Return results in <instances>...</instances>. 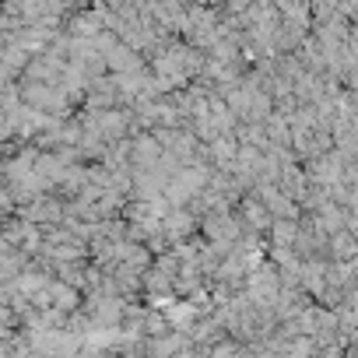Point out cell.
Returning <instances> with one entry per match:
<instances>
[{"mask_svg":"<svg viewBox=\"0 0 358 358\" xmlns=\"http://www.w3.org/2000/svg\"><path fill=\"white\" fill-rule=\"evenodd\" d=\"M18 95L25 106L46 113V116H67L74 113V102L67 99V92L60 85H43V81H18Z\"/></svg>","mask_w":358,"mask_h":358,"instance_id":"3957f363","label":"cell"},{"mask_svg":"<svg viewBox=\"0 0 358 358\" xmlns=\"http://www.w3.org/2000/svg\"><path fill=\"white\" fill-rule=\"evenodd\" d=\"M15 211H18L22 218L36 222V225H60V222H64V197H60L57 190H50V194H39V197L18 204Z\"/></svg>","mask_w":358,"mask_h":358,"instance_id":"5b68a950","label":"cell"},{"mask_svg":"<svg viewBox=\"0 0 358 358\" xmlns=\"http://www.w3.org/2000/svg\"><path fill=\"white\" fill-rule=\"evenodd\" d=\"M162 316H165V323H169V330H190V323L201 316L197 313V306L187 299V295H172L165 306H162Z\"/></svg>","mask_w":358,"mask_h":358,"instance_id":"9c48e42d","label":"cell"},{"mask_svg":"<svg viewBox=\"0 0 358 358\" xmlns=\"http://www.w3.org/2000/svg\"><path fill=\"white\" fill-rule=\"evenodd\" d=\"M81 106H85L88 113L120 106V95H116V85H113L109 71H106V74H95V78L88 81V88H85V95H81Z\"/></svg>","mask_w":358,"mask_h":358,"instance_id":"52a82bcc","label":"cell"},{"mask_svg":"<svg viewBox=\"0 0 358 358\" xmlns=\"http://www.w3.org/2000/svg\"><path fill=\"white\" fill-rule=\"evenodd\" d=\"M250 194L267 208V215H271V218H302L299 204H295L281 187H274V183H264V179H260V183H253V187H250Z\"/></svg>","mask_w":358,"mask_h":358,"instance_id":"8992f818","label":"cell"},{"mask_svg":"<svg viewBox=\"0 0 358 358\" xmlns=\"http://www.w3.org/2000/svg\"><path fill=\"white\" fill-rule=\"evenodd\" d=\"M0 64H4L15 78H18V74L25 71V64H29V53H25V50H22V46L11 39V32H8V43L0 46Z\"/></svg>","mask_w":358,"mask_h":358,"instance_id":"5bb4252c","label":"cell"},{"mask_svg":"<svg viewBox=\"0 0 358 358\" xmlns=\"http://www.w3.org/2000/svg\"><path fill=\"white\" fill-rule=\"evenodd\" d=\"M183 4H208V0H183Z\"/></svg>","mask_w":358,"mask_h":358,"instance_id":"e0dca14e","label":"cell"},{"mask_svg":"<svg viewBox=\"0 0 358 358\" xmlns=\"http://www.w3.org/2000/svg\"><path fill=\"white\" fill-rule=\"evenodd\" d=\"M218 32H222V22H218V11L211 4H187L183 18H179V29H176L179 39L197 46V50H208L218 39Z\"/></svg>","mask_w":358,"mask_h":358,"instance_id":"7a4b0ae2","label":"cell"},{"mask_svg":"<svg viewBox=\"0 0 358 358\" xmlns=\"http://www.w3.org/2000/svg\"><path fill=\"white\" fill-rule=\"evenodd\" d=\"M8 43V32H0V46H4Z\"/></svg>","mask_w":358,"mask_h":358,"instance_id":"ac0fdd59","label":"cell"},{"mask_svg":"<svg viewBox=\"0 0 358 358\" xmlns=\"http://www.w3.org/2000/svg\"><path fill=\"white\" fill-rule=\"evenodd\" d=\"M85 4H92V0H67V8L74 11V8H85Z\"/></svg>","mask_w":358,"mask_h":358,"instance_id":"2e32d148","label":"cell"},{"mask_svg":"<svg viewBox=\"0 0 358 358\" xmlns=\"http://www.w3.org/2000/svg\"><path fill=\"white\" fill-rule=\"evenodd\" d=\"M288 148L299 162H309L323 151L334 148V137L327 127H292V137H288Z\"/></svg>","mask_w":358,"mask_h":358,"instance_id":"277c9868","label":"cell"},{"mask_svg":"<svg viewBox=\"0 0 358 358\" xmlns=\"http://www.w3.org/2000/svg\"><path fill=\"white\" fill-rule=\"evenodd\" d=\"M355 253H358V243L351 229H337L327 236V260H355Z\"/></svg>","mask_w":358,"mask_h":358,"instance_id":"4fadbf2b","label":"cell"},{"mask_svg":"<svg viewBox=\"0 0 358 358\" xmlns=\"http://www.w3.org/2000/svg\"><path fill=\"white\" fill-rule=\"evenodd\" d=\"M158 155H162V144L155 141L151 130L130 134V169H151Z\"/></svg>","mask_w":358,"mask_h":358,"instance_id":"30bf717a","label":"cell"},{"mask_svg":"<svg viewBox=\"0 0 358 358\" xmlns=\"http://www.w3.org/2000/svg\"><path fill=\"white\" fill-rule=\"evenodd\" d=\"M102 57H106V71H109V74L134 71V67H141V64H144V57H141L134 46H127L123 39H116V43H113V46H109Z\"/></svg>","mask_w":358,"mask_h":358,"instance_id":"8fae6325","label":"cell"},{"mask_svg":"<svg viewBox=\"0 0 358 358\" xmlns=\"http://www.w3.org/2000/svg\"><path fill=\"white\" fill-rule=\"evenodd\" d=\"M197 232V215L183 204V208H169L165 218H162V236L165 243H179V239H187Z\"/></svg>","mask_w":358,"mask_h":358,"instance_id":"ba28073f","label":"cell"},{"mask_svg":"<svg viewBox=\"0 0 358 358\" xmlns=\"http://www.w3.org/2000/svg\"><path fill=\"white\" fill-rule=\"evenodd\" d=\"M222 99H225L229 113L236 116V123H260V120L271 113V95H267L250 74H243V81L232 85Z\"/></svg>","mask_w":358,"mask_h":358,"instance_id":"6da1fadb","label":"cell"},{"mask_svg":"<svg viewBox=\"0 0 358 358\" xmlns=\"http://www.w3.org/2000/svg\"><path fill=\"white\" fill-rule=\"evenodd\" d=\"M46 295H50V306H53V309H60V313H74V309L85 302L81 288H74V285H67V281H60V278H53V281H50Z\"/></svg>","mask_w":358,"mask_h":358,"instance_id":"7c38bea8","label":"cell"},{"mask_svg":"<svg viewBox=\"0 0 358 358\" xmlns=\"http://www.w3.org/2000/svg\"><path fill=\"white\" fill-rule=\"evenodd\" d=\"M18 327H22V316H18V309H15L8 299H0V337H11Z\"/></svg>","mask_w":358,"mask_h":358,"instance_id":"9a60e30c","label":"cell"}]
</instances>
